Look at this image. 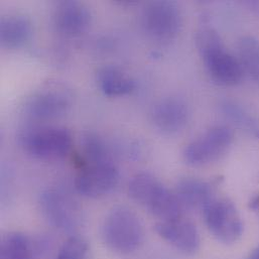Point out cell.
<instances>
[{
    "label": "cell",
    "instance_id": "6da1fadb",
    "mask_svg": "<svg viewBox=\"0 0 259 259\" xmlns=\"http://www.w3.org/2000/svg\"><path fill=\"white\" fill-rule=\"evenodd\" d=\"M199 54L211 79L221 86L237 85L243 76L238 60L225 48L220 34L211 26H203L196 36Z\"/></svg>",
    "mask_w": 259,
    "mask_h": 259
},
{
    "label": "cell",
    "instance_id": "7a4b0ae2",
    "mask_svg": "<svg viewBox=\"0 0 259 259\" xmlns=\"http://www.w3.org/2000/svg\"><path fill=\"white\" fill-rule=\"evenodd\" d=\"M130 198L160 221L182 217L183 208L175 193L148 172H140L130 180Z\"/></svg>",
    "mask_w": 259,
    "mask_h": 259
},
{
    "label": "cell",
    "instance_id": "3957f363",
    "mask_svg": "<svg viewBox=\"0 0 259 259\" xmlns=\"http://www.w3.org/2000/svg\"><path fill=\"white\" fill-rule=\"evenodd\" d=\"M143 236V226L139 217L124 206L114 207L102 225L104 243L117 253H132L141 245Z\"/></svg>",
    "mask_w": 259,
    "mask_h": 259
},
{
    "label": "cell",
    "instance_id": "277c9868",
    "mask_svg": "<svg viewBox=\"0 0 259 259\" xmlns=\"http://www.w3.org/2000/svg\"><path fill=\"white\" fill-rule=\"evenodd\" d=\"M19 143L30 156L47 161L61 160L68 156L73 147L69 130L59 126H37L24 130Z\"/></svg>",
    "mask_w": 259,
    "mask_h": 259
},
{
    "label": "cell",
    "instance_id": "5b68a950",
    "mask_svg": "<svg viewBox=\"0 0 259 259\" xmlns=\"http://www.w3.org/2000/svg\"><path fill=\"white\" fill-rule=\"evenodd\" d=\"M182 14L178 5L170 1L148 3L141 13V24L149 37L157 41L175 39L182 28Z\"/></svg>",
    "mask_w": 259,
    "mask_h": 259
},
{
    "label": "cell",
    "instance_id": "8992f818",
    "mask_svg": "<svg viewBox=\"0 0 259 259\" xmlns=\"http://www.w3.org/2000/svg\"><path fill=\"white\" fill-rule=\"evenodd\" d=\"M73 95L63 84L51 83L37 90L25 103V115L35 121L64 116L71 108Z\"/></svg>",
    "mask_w": 259,
    "mask_h": 259
},
{
    "label": "cell",
    "instance_id": "52a82bcc",
    "mask_svg": "<svg viewBox=\"0 0 259 259\" xmlns=\"http://www.w3.org/2000/svg\"><path fill=\"white\" fill-rule=\"evenodd\" d=\"M206 225L212 235L224 244L236 242L242 235L243 223L232 202L216 197L203 210Z\"/></svg>",
    "mask_w": 259,
    "mask_h": 259
},
{
    "label": "cell",
    "instance_id": "ba28073f",
    "mask_svg": "<svg viewBox=\"0 0 259 259\" xmlns=\"http://www.w3.org/2000/svg\"><path fill=\"white\" fill-rule=\"evenodd\" d=\"M233 140L227 126H215L193 140L184 151L185 161L192 166H204L220 159Z\"/></svg>",
    "mask_w": 259,
    "mask_h": 259
},
{
    "label": "cell",
    "instance_id": "9c48e42d",
    "mask_svg": "<svg viewBox=\"0 0 259 259\" xmlns=\"http://www.w3.org/2000/svg\"><path fill=\"white\" fill-rule=\"evenodd\" d=\"M119 183V170L113 160L87 163L75 180L76 191L86 198H100L111 193Z\"/></svg>",
    "mask_w": 259,
    "mask_h": 259
},
{
    "label": "cell",
    "instance_id": "30bf717a",
    "mask_svg": "<svg viewBox=\"0 0 259 259\" xmlns=\"http://www.w3.org/2000/svg\"><path fill=\"white\" fill-rule=\"evenodd\" d=\"M92 22L90 9L79 1H62L53 12L55 29L67 37H76L85 33Z\"/></svg>",
    "mask_w": 259,
    "mask_h": 259
},
{
    "label": "cell",
    "instance_id": "8fae6325",
    "mask_svg": "<svg viewBox=\"0 0 259 259\" xmlns=\"http://www.w3.org/2000/svg\"><path fill=\"white\" fill-rule=\"evenodd\" d=\"M40 206L46 218L57 228L72 230L79 223V208L67 194L61 191L45 192L40 198Z\"/></svg>",
    "mask_w": 259,
    "mask_h": 259
},
{
    "label": "cell",
    "instance_id": "7c38bea8",
    "mask_svg": "<svg viewBox=\"0 0 259 259\" xmlns=\"http://www.w3.org/2000/svg\"><path fill=\"white\" fill-rule=\"evenodd\" d=\"M150 118L156 130L165 134H176L186 128L190 120V109L182 99L168 97L153 105Z\"/></svg>",
    "mask_w": 259,
    "mask_h": 259
},
{
    "label": "cell",
    "instance_id": "4fadbf2b",
    "mask_svg": "<svg viewBox=\"0 0 259 259\" xmlns=\"http://www.w3.org/2000/svg\"><path fill=\"white\" fill-rule=\"evenodd\" d=\"M157 234L178 250L193 254L200 248V234L196 225L182 217L159 221L155 225Z\"/></svg>",
    "mask_w": 259,
    "mask_h": 259
},
{
    "label": "cell",
    "instance_id": "5bb4252c",
    "mask_svg": "<svg viewBox=\"0 0 259 259\" xmlns=\"http://www.w3.org/2000/svg\"><path fill=\"white\" fill-rule=\"evenodd\" d=\"M33 34L31 19L22 13L5 15L0 21L1 46L8 50H17L26 46Z\"/></svg>",
    "mask_w": 259,
    "mask_h": 259
},
{
    "label": "cell",
    "instance_id": "9a60e30c",
    "mask_svg": "<svg viewBox=\"0 0 259 259\" xmlns=\"http://www.w3.org/2000/svg\"><path fill=\"white\" fill-rule=\"evenodd\" d=\"M174 193L183 210L190 211H203L215 198L212 185L199 179L181 180Z\"/></svg>",
    "mask_w": 259,
    "mask_h": 259
},
{
    "label": "cell",
    "instance_id": "2e32d148",
    "mask_svg": "<svg viewBox=\"0 0 259 259\" xmlns=\"http://www.w3.org/2000/svg\"><path fill=\"white\" fill-rule=\"evenodd\" d=\"M97 84L102 93L109 97L125 96L135 89V81L123 70L114 66L99 69Z\"/></svg>",
    "mask_w": 259,
    "mask_h": 259
},
{
    "label": "cell",
    "instance_id": "e0dca14e",
    "mask_svg": "<svg viewBox=\"0 0 259 259\" xmlns=\"http://www.w3.org/2000/svg\"><path fill=\"white\" fill-rule=\"evenodd\" d=\"M238 62L243 70L253 81L259 83V40L246 35L238 40Z\"/></svg>",
    "mask_w": 259,
    "mask_h": 259
},
{
    "label": "cell",
    "instance_id": "ac0fdd59",
    "mask_svg": "<svg viewBox=\"0 0 259 259\" xmlns=\"http://www.w3.org/2000/svg\"><path fill=\"white\" fill-rule=\"evenodd\" d=\"M32 248L26 235L20 232H10L1 242L0 258L32 259Z\"/></svg>",
    "mask_w": 259,
    "mask_h": 259
},
{
    "label": "cell",
    "instance_id": "d6986e66",
    "mask_svg": "<svg viewBox=\"0 0 259 259\" xmlns=\"http://www.w3.org/2000/svg\"><path fill=\"white\" fill-rule=\"evenodd\" d=\"M82 166L87 163L112 160L104 141L95 133L88 132L82 136ZM81 166V167H82Z\"/></svg>",
    "mask_w": 259,
    "mask_h": 259
},
{
    "label": "cell",
    "instance_id": "ffe728a7",
    "mask_svg": "<svg viewBox=\"0 0 259 259\" xmlns=\"http://www.w3.org/2000/svg\"><path fill=\"white\" fill-rule=\"evenodd\" d=\"M222 113L232 121L235 125L241 130L248 131L252 135L259 137V124L248 113L244 111L240 106L234 104L230 101H224L220 105Z\"/></svg>",
    "mask_w": 259,
    "mask_h": 259
},
{
    "label": "cell",
    "instance_id": "44dd1931",
    "mask_svg": "<svg viewBox=\"0 0 259 259\" xmlns=\"http://www.w3.org/2000/svg\"><path fill=\"white\" fill-rule=\"evenodd\" d=\"M56 259H93L88 242L80 236L70 237L60 248Z\"/></svg>",
    "mask_w": 259,
    "mask_h": 259
},
{
    "label": "cell",
    "instance_id": "7402d4cb",
    "mask_svg": "<svg viewBox=\"0 0 259 259\" xmlns=\"http://www.w3.org/2000/svg\"><path fill=\"white\" fill-rule=\"evenodd\" d=\"M248 259H259V247L253 250V252L250 254Z\"/></svg>",
    "mask_w": 259,
    "mask_h": 259
}]
</instances>
